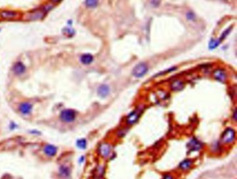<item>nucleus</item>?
Here are the masks:
<instances>
[{
  "mask_svg": "<svg viewBox=\"0 0 237 179\" xmlns=\"http://www.w3.org/2000/svg\"><path fill=\"white\" fill-rule=\"evenodd\" d=\"M61 1V0H51V1H52L53 3H58V2H60Z\"/></svg>",
  "mask_w": 237,
  "mask_h": 179,
  "instance_id": "bb28decb",
  "label": "nucleus"
},
{
  "mask_svg": "<svg viewBox=\"0 0 237 179\" xmlns=\"http://www.w3.org/2000/svg\"><path fill=\"white\" fill-rule=\"evenodd\" d=\"M232 119L234 120V121L236 122L237 121V112H236V109H234V110L233 112V114H232Z\"/></svg>",
  "mask_w": 237,
  "mask_h": 179,
  "instance_id": "a878e982",
  "label": "nucleus"
},
{
  "mask_svg": "<svg viewBox=\"0 0 237 179\" xmlns=\"http://www.w3.org/2000/svg\"><path fill=\"white\" fill-rule=\"evenodd\" d=\"M184 87V83L183 81L179 80H177L173 81L171 84V88L173 91H179L183 89Z\"/></svg>",
  "mask_w": 237,
  "mask_h": 179,
  "instance_id": "dca6fc26",
  "label": "nucleus"
},
{
  "mask_svg": "<svg viewBox=\"0 0 237 179\" xmlns=\"http://www.w3.org/2000/svg\"><path fill=\"white\" fill-rule=\"evenodd\" d=\"M57 148L54 145L47 144L44 147V153L49 157H53L57 153Z\"/></svg>",
  "mask_w": 237,
  "mask_h": 179,
  "instance_id": "2eb2a0df",
  "label": "nucleus"
},
{
  "mask_svg": "<svg viewBox=\"0 0 237 179\" xmlns=\"http://www.w3.org/2000/svg\"><path fill=\"white\" fill-rule=\"evenodd\" d=\"M105 174V167L103 165H98L95 169L93 178L94 179H102Z\"/></svg>",
  "mask_w": 237,
  "mask_h": 179,
  "instance_id": "4468645a",
  "label": "nucleus"
},
{
  "mask_svg": "<svg viewBox=\"0 0 237 179\" xmlns=\"http://www.w3.org/2000/svg\"><path fill=\"white\" fill-rule=\"evenodd\" d=\"M98 0H85V5L88 8H95L98 5Z\"/></svg>",
  "mask_w": 237,
  "mask_h": 179,
  "instance_id": "aec40b11",
  "label": "nucleus"
},
{
  "mask_svg": "<svg viewBox=\"0 0 237 179\" xmlns=\"http://www.w3.org/2000/svg\"><path fill=\"white\" fill-rule=\"evenodd\" d=\"M77 146L80 149H86L87 147V141L85 139H80L77 141Z\"/></svg>",
  "mask_w": 237,
  "mask_h": 179,
  "instance_id": "a211bd4d",
  "label": "nucleus"
},
{
  "mask_svg": "<svg viewBox=\"0 0 237 179\" xmlns=\"http://www.w3.org/2000/svg\"><path fill=\"white\" fill-rule=\"evenodd\" d=\"M143 106L138 107L136 110L131 112L127 115L126 118V123L128 125H133L137 122L141 118L142 113H143Z\"/></svg>",
  "mask_w": 237,
  "mask_h": 179,
  "instance_id": "7ed1b4c3",
  "label": "nucleus"
},
{
  "mask_svg": "<svg viewBox=\"0 0 237 179\" xmlns=\"http://www.w3.org/2000/svg\"><path fill=\"white\" fill-rule=\"evenodd\" d=\"M163 179H175V178L171 174H166L163 175Z\"/></svg>",
  "mask_w": 237,
  "mask_h": 179,
  "instance_id": "393cba45",
  "label": "nucleus"
},
{
  "mask_svg": "<svg viewBox=\"0 0 237 179\" xmlns=\"http://www.w3.org/2000/svg\"><path fill=\"white\" fill-rule=\"evenodd\" d=\"M110 93V88L108 85L102 84L98 88V94L101 98H106Z\"/></svg>",
  "mask_w": 237,
  "mask_h": 179,
  "instance_id": "ddd939ff",
  "label": "nucleus"
},
{
  "mask_svg": "<svg viewBox=\"0 0 237 179\" xmlns=\"http://www.w3.org/2000/svg\"><path fill=\"white\" fill-rule=\"evenodd\" d=\"M18 16V13L15 11L4 10L0 12V17L4 20H13Z\"/></svg>",
  "mask_w": 237,
  "mask_h": 179,
  "instance_id": "9d476101",
  "label": "nucleus"
},
{
  "mask_svg": "<svg viewBox=\"0 0 237 179\" xmlns=\"http://www.w3.org/2000/svg\"><path fill=\"white\" fill-rule=\"evenodd\" d=\"M13 73L17 75H22L26 71V67L21 61H18L14 64L13 68Z\"/></svg>",
  "mask_w": 237,
  "mask_h": 179,
  "instance_id": "f8f14e48",
  "label": "nucleus"
},
{
  "mask_svg": "<svg viewBox=\"0 0 237 179\" xmlns=\"http://www.w3.org/2000/svg\"><path fill=\"white\" fill-rule=\"evenodd\" d=\"M213 78L217 81L220 82L224 83L227 80V75L226 73L221 69H217L213 72Z\"/></svg>",
  "mask_w": 237,
  "mask_h": 179,
  "instance_id": "9b49d317",
  "label": "nucleus"
},
{
  "mask_svg": "<svg viewBox=\"0 0 237 179\" xmlns=\"http://www.w3.org/2000/svg\"><path fill=\"white\" fill-rule=\"evenodd\" d=\"M33 110V105L29 102H23L20 104L18 107V110L22 115L26 116L31 113Z\"/></svg>",
  "mask_w": 237,
  "mask_h": 179,
  "instance_id": "6e6552de",
  "label": "nucleus"
},
{
  "mask_svg": "<svg viewBox=\"0 0 237 179\" xmlns=\"http://www.w3.org/2000/svg\"><path fill=\"white\" fill-rule=\"evenodd\" d=\"M43 17H44V12L43 11H36L24 15L23 19L26 21H35L42 20Z\"/></svg>",
  "mask_w": 237,
  "mask_h": 179,
  "instance_id": "423d86ee",
  "label": "nucleus"
},
{
  "mask_svg": "<svg viewBox=\"0 0 237 179\" xmlns=\"http://www.w3.org/2000/svg\"><path fill=\"white\" fill-rule=\"evenodd\" d=\"M128 130H129V128H126V127H125V128H121V129H120L118 132H117V136H118L119 138L124 137L125 135H126V134L127 133Z\"/></svg>",
  "mask_w": 237,
  "mask_h": 179,
  "instance_id": "412c9836",
  "label": "nucleus"
},
{
  "mask_svg": "<svg viewBox=\"0 0 237 179\" xmlns=\"http://www.w3.org/2000/svg\"><path fill=\"white\" fill-rule=\"evenodd\" d=\"M236 130L232 128H228L224 130L221 135V142L224 144H231L236 140Z\"/></svg>",
  "mask_w": 237,
  "mask_h": 179,
  "instance_id": "f257e3e1",
  "label": "nucleus"
},
{
  "mask_svg": "<svg viewBox=\"0 0 237 179\" xmlns=\"http://www.w3.org/2000/svg\"><path fill=\"white\" fill-rule=\"evenodd\" d=\"M52 8H53L52 5H51V4H46L45 6H44V8H43V12H45H45H48V11H49L50 10H51Z\"/></svg>",
  "mask_w": 237,
  "mask_h": 179,
  "instance_id": "b1692460",
  "label": "nucleus"
},
{
  "mask_svg": "<svg viewBox=\"0 0 237 179\" xmlns=\"http://www.w3.org/2000/svg\"><path fill=\"white\" fill-rule=\"evenodd\" d=\"M80 61L84 65H89L93 61V56L91 54H83L80 58Z\"/></svg>",
  "mask_w": 237,
  "mask_h": 179,
  "instance_id": "f3484780",
  "label": "nucleus"
},
{
  "mask_svg": "<svg viewBox=\"0 0 237 179\" xmlns=\"http://www.w3.org/2000/svg\"><path fill=\"white\" fill-rule=\"evenodd\" d=\"M186 18L188 20H194L196 19V16H195V14L193 12L189 11V12L186 13Z\"/></svg>",
  "mask_w": 237,
  "mask_h": 179,
  "instance_id": "5701e85b",
  "label": "nucleus"
},
{
  "mask_svg": "<svg viewBox=\"0 0 237 179\" xmlns=\"http://www.w3.org/2000/svg\"><path fill=\"white\" fill-rule=\"evenodd\" d=\"M77 118V112L73 110L67 109L61 112L60 114V118L65 123H72Z\"/></svg>",
  "mask_w": 237,
  "mask_h": 179,
  "instance_id": "20e7f679",
  "label": "nucleus"
},
{
  "mask_svg": "<svg viewBox=\"0 0 237 179\" xmlns=\"http://www.w3.org/2000/svg\"><path fill=\"white\" fill-rule=\"evenodd\" d=\"M98 153L104 159L111 158L113 154L112 145L108 142H102L98 146Z\"/></svg>",
  "mask_w": 237,
  "mask_h": 179,
  "instance_id": "f03ea898",
  "label": "nucleus"
},
{
  "mask_svg": "<svg viewBox=\"0 0 237 179\" xmlns=\"http://www.w3.org/2000/svg\"><path fill=\"white\" fill-rule=\"evenodd\" d=\"M187 147L189 152H194V151H199L202 148L203 144L199 140H197L196 138H193L188 142L187 144Z\"/></svg>",
  "mask_w": 237,
  "mask_h": 179,
  "instance_id": "0eeeda50",
  "label": "nucleus"
},
{
  "mask_svg": "<svg viewBox=\"0 0 237 179\" xmlns=\"http://www.w3.org/2000/svg\"><path fill=\"white\" fill-rule=\"evenodd\" d=\"M194 164V160H192L191 158H186L182 160L179 164V169L182 172H187L191 168L192 166Z\"/></svg>",
  "mask_w": 237,
  "mask_h": 179,
  "instance_id": "1a4fd4ad",
  "label": "nucleus"
},
{
  "mask_svg": "<svg viewBox=\"0 0 237 179\" xmlns=\"http://www.w3.org/2000/svg\"><path fill=\"white\" fill-rule=\"evenodd\" d=\"M211 149H212L213 152H218L220 150L221 148H220V144L218 142H215L211 145Z\"/></svg>",
  "mask_w": 237,
  "mask_h": 179,
  "instance_id": "4be33fe9",
  "label": "nucleus"
},
{
  "mask_svg": "<svg viewBox=\"0 0 237 179\" xmlns=\"http://www.w3.org/2000/svg\"><path fill=\"white\" fill-rule=\"evenodd\" d=\"M60 174H61L63 177H67L70 174V170L68 167L66 166H62L59 169Z\"/></svg>",
  "mask_w": 237,
  "mask_h": 179,
  "instance_id": "6ab92c4d",
  "label": "nucleus"
},
{
  "mask_svg": "<svg viewBox=\"0 0 237 179\" xmlns=\"http://www.w3.org/2000/svg\"><path fill=\"white\" fill-rule=\"evenodd\" d=\"M148 70H149V68H148L147 63L144 62L140 63L133 68L132 75L136 78H141L147 74Z\"/></svg>",
  "mask_w": 237,
  "mask_h": 179,
  "instance_id": "39448f33",
  "label": "nucleus"
}]
</instances>
